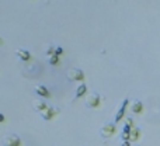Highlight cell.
I'll return each mask as SVG.
<instances>
[{"label": "cell", "mask_w": 160, "mask_h": 146, "mask_svg": "<svg viewBox=\"0 0 160 146\" xmlns=\"http://www.w3.org/2000/svg\"><path fill=\"white\" fill-rule=\"evenodd\" d=\"M117 132V126H115V124H112V122H108V124H104L100 128V135L103 136V138H111L114 134Z\"/></svg>", "instance_id": "cell-1"}, {"label": "cell", "mask_w": 160, "mask_h": 146, "mask_svg": "<svg viewBox=\"0 0 160 146\" xmlns=\"http://www.w3.org/2000/svg\"><path fill=\"white\" fill-rule=\"evenodd\" d=\"M100 103H101V97H100V94H97V93H91L90 96L87 97V100H86V105L90 107V108H97V107H100Z\"/></svg>", "instance_id": "cell-2"}, {"label": "cell", "mask_w": 160, "mask_h": 146, "mask_svg": "<svg viewBox=\"0 0 160 146\" xmlns=\"http://www.w3.org/2000/svg\"><path fill=\"white\" fill-rule=\"evenodd\" d=\"M20 145H21V139H20L18 135H14V134L7 135L3 139V146H20Z\"/></svg>", "instance_id": "cell-3"}, {"label": "cell", "mask_w": 160, "mask_h": 146, "mask_svg": "<svg viewBox=\"0 0 160 146\" xmlns=\"http://www.w3.org/2000/svg\"><path fill=\"white\" fill-rule=\"evenodd\" d=\"M68 79L70 81H79V80L81 81L84 79V73H83V70H80V69H70L68 72Z\"/></svg>", "instance_id": "cell-4"}, {"label": "cell", "mask_w": 160, "mask_h": 146, "mask_svg": "<svg viewBox=\"0 0 160 146\" xmlns=\"http://www.w3.org/2000/svg\"><path fill=\"white\" fill-rule=\"evenodd\" d=\"M128 103H129L128 98H125L122 103H121L119 108H118L117 115H115V122H119V121L124 118V114H125V110H127V107H128Z\"/></svg>", "instance_id": "cell-5"}, {"label": "cell", "mask_w": 160, "mask_h": 146, "mask_svg": "<svg viewBox=\"0 0 160 146\" xmlns=\"http://www.w3.org/2000/svg\"><path fill=\"white\" fill-rule=\"evenodd\" d=\"M58 113H59L58 108H55V107H51V105H49L48 108L45 110L44 113H41V114H42V119H45V121H49V119H52Z\"/></svg>", "instance_id": "cell-6"}, {"label": "cell", "mask_w": 160, "mask_h": 146, "mask_svg": "<svg viewBox=\"0 0 160 146\" xmlns=\"http://www.w3.org/2000/svg\"><path fill=\"white\" fill-rule=\"evenodd\" d=\"M32 105H34V108L38 110L39 113H44V111H45V110L49 107V105H47V104H45V101H44V100H39V98L34 100V101H32Z\"/></svg>", "instance_id": "cell-7"}, {"label": "cell", "mask_w": 160, "mask_h": 146, "mask_svg": "<svg viewBox=\"0 0 160 146\" xmlns=\"http://www.w3.org/2000/svg\"><path fill=\"white\" fill-rule=\"evenodd\" d=\"M35 93H37L38 96H41V97H45V98H49L51 97V94H49V90L47 89L45 86H42V84H38L37 87H35Z\"/></svg>", "instance_id": "cell-8"}, {"label": "cell", "mask_w": 160, "mask_h": 146, "mask_svg": "<svg viewBox=\"0 0 160 146\" xmlns=\"http://www.w3.org/2000/svg\"><path fill=\"white\" fill-rule=\"evenodd\" d=\"M142 110H143V104L142 101H139V100H135L132 104V107H131V111L133 114H140L142 113Z\"/></svg>", "instance_id": "cell-9"}, {"label": "cell", "mask_w": 160, "mask_h": 146, "mask_svg": "<svg viewBox=\"0 0 160 146\" xmlns=\"http://www.w3.org/2000/svg\"><path fill=\"white\" fill-rule=\"evenodd\" d=\"M16 54L21 60H28L30 58H31V55H30V52H28L27 49H17Z\"/></svg>", "instance_id": "cell-10"}, {"label": "cell", "mask_w": 160, "mask_h": 146, "mask_svg": "<svg viewBox=\"0 0 160 146\" xmlns=\"http://www.w3.org/2000/svg\"><path fill=\"white\" fill-rule=\"evenodd\" d=\"M131 131H132V128L129 126V125H125L124 126L122 132H121V139L124 141H129V135H131Z\"/></svg>", "instance_id": "cell-11"}, {"label": "cell", "mask_w": 160, "mask_h": 146, "mask_svg": "<svg viewBox=\"0 0 160 146\" xmlns=\"http://www.w3.org/2000/svg\"><path fill=\"white\" fill-rule=\"evenodd\" d=\"M86 92H87L86 84H79V87L76 89V97H81V96H84Z\"/></svg>", "instance_id": "cell-12"}, {"label": "cell", "mask_w": 160, "mask_h": 146, "mask_svg": "<svg viewBox=\"0 0 160 146\" xmlns=\"http://www.w3.org/2000/svg\"><path fill=\"white\" fill-rule=\"evenodd\" d=\"M139 135H140V131H139L138 128H132V131H131V135H129V142L136 141V139L139 138Z\"/></svg>", "instance_id": "cell-13"}, {"label": "cell", "mask_w": 160, "mask_h": 146, "mask_svg": "<svg viewBox=\"0 0 160 146\" xmlns=\"http://www.w3.org/2000/svg\"><path fill=\"white\" fill-rule=\"evenodd\" d=\"M49 63H51L52 66L58 65V63H59V56H58V55H53V56H51V58H49Z\"/></svg>", "instance_id": "cell-14"}, {"label": "cell", "mask_w": 160, "mask_h": 146, "mask_svg": "<svg viewBox=\"0 0 160 146\" xmlns=\"http://www.w3.org/2000/svg\"><path fill=\"white\" fill-rule=\"evenodd\" d=\"M55 51H56V48H53V46H49L47 51H45V54L47 55H51V56H53L55 55Z\"/></svg>", "instance_id": "cell-15"}, {"label": "cell", "mask_w": 160, "mask_h": 146, "mask_svg": "<svg viewBox=\"0 0 160 146\" xmlns=\"http://www.w3.org/2000/svg\"><path fill=\"white\" fill-rule=\"evenodd\" d=\"M125 125H129L131 128H135V124H133L132 118H128V121H127V124H125Z\"/></svg>", "instance_id": "cell-16"}, {"label": "cell", "mask_w": 160, "mask_h": 146, "mask_svg": "<svg viewBox=\"0 0 160 146\" xmlns=\"http://www.w3.org/2000/svg\"><path fill=\"white\" fill-rule=\"evenodd\" d=\"M62 54H63V49L60 48V46H58L56 51H55V55H58V56H59V55H62Z\"/></svg>", "instance_id": "cell-17"}, {"label": "cell", "mask_w": 160, "mask_h": 146, "mask_svg": "<svg viewBox=\"0 0 160 146\" xmlns=\"http://www.w3.org/2000/svg\"><path fill=\"white\" fill-rule=\"evenodd\" d=\"M121 146H131V142H129V141H124L122 143H121Z\"/></svg>", "instance_id": "cell-18"}]
</instances>
